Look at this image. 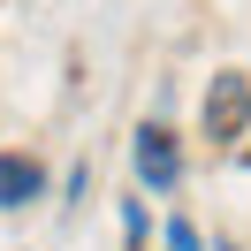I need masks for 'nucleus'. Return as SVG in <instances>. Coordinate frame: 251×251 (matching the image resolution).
<instances>
[{
  "label": "nucleus",
  "instance_id": "nucleus-4",
  "mask_svg": "<svg viewBox=\"0 0 251 251\" xmlns=\"http://www.w3.org/2000/svg\"><path fill=\"white\" fill-rule=\"evenodd\" d=\"M122 236H129V251H145V205H137V198L122 205Z\"/></svg>",
  "mask_w": 251,
  "mask_h": 251
},
{
  "label": "nucleus",
  "instance_id": "nucleus-2",
  "mask_svg": "<svg viewBox=\"0 0 251 251\" xmlns=\"http://www.w3.org/2000/svg\"><path fill=\"white\" fill-rule=\"evenodd\" d=\"M137 175L152 190H175V183H183V152H175V129L168 122H145L137 129Z\"/></svg>",
  "mask_w": 251,
  "mask_h": 251
},
{
  "label": "nucleus",
  "instance_id": "nucleus-5",
  "mask_svg": "<svg viewBox=\"0 0 251 251\" xmlns=\"http://www.w3.org/2000/svg\"><path fill=\"white\" fill-rule=\"evenodd\" d=\"M168 251H198V228L190 221H168Z\"/></svg>",
  "mask_w": 251,
  "mask_h": 251
},
{
  "label": "nucleus",
  "instance_id": "nucleus-1",
  "mask_svg": "<svg viewBox=\"0 0 251 251\" xmlns=\"http://www.w3.org/2000/svg\"><path fill=\"white\" fill-rule=\"evenodd\" d=\"M198 122H205V137H213V145H236V137L251 129V76H244V69H221V76L205 84Z\"/></svg>",
  "mask_w": 251,
  "mask_h": 251
},
{
  "label": "nucleus",
  "instance_id": "nucleus-3",
  "mask_svg": "<svg viewBox=\"0 0 251 251\" xmlns=\"http://www.w3.org/2000/svg\"><path fill=\"white\" fill-rule=\"evenodd\" d=\"M38 190H46V168H38L31 152H0V205H8V213L31 205Z\"/></svg>",
  "mask_w": 251,
  "mask_h": 251
}]
</instances>
